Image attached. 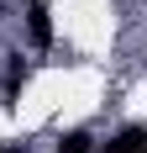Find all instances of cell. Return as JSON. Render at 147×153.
<instances>
[{"mask_svg":"<svg viewBox=\"0 0 147 153\" xmlns=\"http://www.w3.org/2000/svg\"><path fill=\"white\" fill-rule=\"evenodd\" d=\"M142 148H147V132H142V127H126V132H121L105 153H142Z\"/></svg>","mask_w":147,"mask_h":153,"instance_id":"7a4b0ae2","label":"cell"},{"mask_svg":"<svg viewBox=\"0 0 147 153\" xmlns=\"http://www.w3.org/2000/svg\"><path fill=\"white\" fill-rule=\"evenodd\" d=\"M5 85H11V90H21V85H26V63H21V58H11V69H5Z\"/></svg>","mask_w":147,"mask_h":153,"instance_id":"277c9868","label":"cell"},{"mask_svg":"<svg viewBox=\"0 0 147 153\" xmlns=\"http://www.w3.org/2000/svg\"><path fill=\"white\" fill-rule=\"evenodd\" d=\"M26 32H32V42H37V48L53 42V16H47L42 0H32V5H26Z\"/></svg>","mask_w":147,"mask_h":153,"instance_id":"6da1fadb","label":"cell"},{"mask_svg":"<svg viewBox=\"0 0 147 153\" xmlns=\"http://www.w3.org/2000/svg\"><path fill=\"white\" fill-rule=\"evenodd\" d=\"M0 153H26V148H21V143H11V148H0Z\"/></svg>","mask_w":147,"mask_h":153,"instance_id":"5b68a950","label":"cell"},{"mask_svg":"<svg viewBox=\"0 0 147 153\" xmlns=\"http://www.w3.org/2000/svg\"><path fill=\"white\" fill-rule=\"evenodd\" d=\"M58 153H89V132H68L58 143Z\"/></svg>","mask_w":147,"mask_h":153,"instance_id":"3957f363","label":"cell"}]
</instances>
